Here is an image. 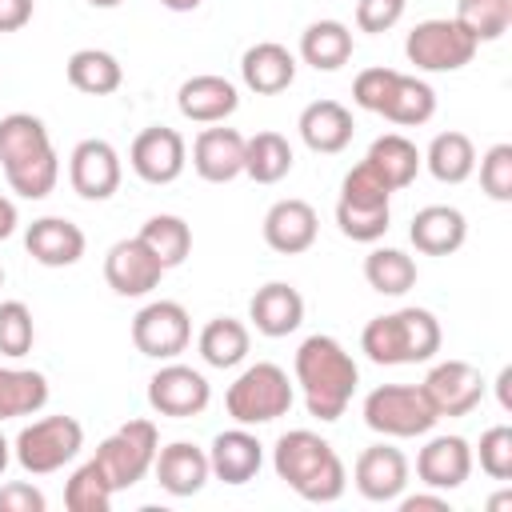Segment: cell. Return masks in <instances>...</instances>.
Listing matches in <instances>:
<instances>
[{
  "label": "cell",
  "instance_id": "obj_1",
  "mask_svg": "<svg viewBox=\"0 0 512 512\" xmlns=\"http://www.w3.org/2000/svg\"><path fill=\"white\" fill-rule=\"evenodd\" d=\"M292 376L300 384V396H304V408L308 416L332 424L348 412L352 404V392L360 384V368L352 360V352L336 340V336H308L300 348H296V360H292Z\"/></svg>",
  "mask_w": 512,
  "mask_h": 512
},
{
  "label": "cell",
  "instance_id": "obj_2",
  "mask_svg": "<svg viewBox=\"0 0 512 512\" xmlns=\"http://www.w3.org/2000/svg\"><path fill=\"white\" fill-rule=\"evenodd\" d=\"M0 168L16 196L44 200L60 180V156L40 116L8 112L0 120Z\"/></svg>",
  "mask_w": 512,
  "mask_h": 512
},
{
  "label": "cell",
  "instance_id": "obj_3",
  "mask_svg": "<svg viewBox=\"0 0 512 512\" xmlns=\"http://www.w3.org/2000/svg\"><path fill=\"white\" fill-rule=\"evenodd\" d=\"M272 468L276 476L308 504H332L344 496L348 488V472H344V460L336 456V448L308 432V428H292L276 440L272 448Z\"/></svg>",
  "mask_w": 512,
  "mask_h": 512
},
{
  "label": "cell",
  "instance_id": "obj_4",
  "mask_svg": "<svg viewBox=\"0 0 512 512\" xmlns=\"http://www.w3.org/2000/svg\"><path fill=\"white\" fill-rule=\"evenodd\" d=\"M440 340V320L428 308H396L364 324L360 352L372 364H424L440 352Z\"/></svg>",
  "mask_w": 512,
  "mask_h": 512
},
{
  "label": "cell",
  "instance_id": "obj_5",
  "mask_svg": "<svg viewBox=\"0 0 512 512\" xmlns=\"http://www.w3.org/2000/svg\"><path fill=\"white\" fill-rule=\"evenodd\" d=\"M296 400V388L288 380V372L272 360H256L248 364L224 392V408L236 424L244 428H256V424H272L280 416H288Z\"/></svg>",
  "mask_w": 512,
  "mask_h": 512
},
{
  "label": "cell",
  "instance_id": "obj_6",
  "mask_svg": "<svg viewBox=\"0 0 512 512\" xmlns=\"http://www.w3.org/2000/svg\"><path fill=\"white\" fill-rule=\"evenodd\" d=\"M360 416L372 432L392 436V440L424 436L440 420L420 384H380V388H372L360 404Z\"/></svg>",
  "mask_w": 512,
  "mask_h": 512
},
{
  "label": "cell",
  "instance_id": "obj_7",
  "mask_svg": "<svg viewBox=\"0 0 512 512\" xmlns=\"http://www.w3.org/2000/svg\"><path fill=\"white\" fill-rule=\"evenodd\" d=\"M80 448H84V424L64 412L24 424L20 436L12 440V456L28 476L60 472L64 464H72L80 456Z\"/></svg>",
  "mask_w": 512,
  "mask_h": 512
},
{
  "label": "cell",
  "instance_id": "obj_8",
  "mask_svg": "<svg viewBox=\"0 0 512 512\" xmlns=\"http://www.w3.org/2000/svg\"><path fill=\"white\" fill-rule=\"evenodd\" d=\"M156 452H160V432H156V424H152V420H128V424H120L112 436L100 440L96 464L104 468L108 484H112L116 492H124V488L140 484V480L152 472Z\"/></svg>",
  "mask_w": 512,
  "mask_h": 512
},
{
  "label": "cell",
  "instance_id": "obj_9",
  "mask_svg": "<svg viewBox=\"0 0 512 512\" xmlns=\"http://www.w3.org/2000/svg\"><path fill=\"white\" fill-rule=\"evenodd\" d=\"M476 40L448 16L436 20H420L408 40H404V56L408 64H416L420 72H460L464 64H472L476 56Z\"/></svg>",
  "mask_w": 512,
  "mask_h": 512
},
{
  "label": "cell",
  "instance_id": "obj_10",
  "mask_svg": "<svg viewBox=\"0 0 512 512\" xmlns=\"http://www.w3.org/2000/svg\"><path fill=\"white\" fill-rule=\"evenodd\" d=\"M192 340V316L176 300H152L132 316V344L140 356L176 360Z\"/></svg>",
  "mask_w": 512,
  "mask_h": 512
},
{
  "label": "cell",
  "instance_id": "obj_11",
  "mask_svg": "<svg viewBox=\"0 0 512 512\" xmlns=\"http://www.w3.org/2000/svg\"><path fill=\"white\" fill-rule=\"evenodd\" d=\"M148 404L160 416L192 420V416H200L212 404V384L204 380V372L172 360L160 372H152V380H148Z\"/></svg>",
  "mask_w": 512,
  "mask_h": 512
},
{
  "label": "cell",
  "instance_id": "obj_12",
  "mask_svg": "<svg viewBox=\"0 0 512 512\" xmlns=\"http://www.w3.org/2000/svg\"><path fill=\"white\" fill-rule=\"evenodd\" d=\"M124 180V164H120V152L108 144V140H80L68 156V184L80 200H112L116 188Z\"/></svg>",
  "mask_w": 512,
  "mask_h": 512
},
{
  "label": "cell",
  "instance_id": "obj_13",
  "mask_svg": "<svg viewBox=\"0 0 512 512\" xmlns=\"http://www.w3.org/2000/svg\"><path fill=\"white\" fill-rule=\"evenodd\" d=\"M128 164L144 184H172V180H180V172L188 164V144L176 128L152 124L132 140Z\"/></svg>",
  "mask_w": 512,
  "mask_h": 512
},
{
  "label": "cell",
  "instance_id": "obj_14",
  "mask_svg": "<svg viewBox=\"0 0 512 512\" xmlns=\"http://www.w3.org/2000/svg\"><path fill=\"white\" fill-rule=\"evenodd\" d=\"M424 396L432 400L436 416H468L484 400V376L468 360H440L424 376Z\"/></svg>",
  "mask_w": 512,
  "mask_h": 512
},
{
  "label": "cell",
  "instance_id": "obj_15",
  "mask_svg": "<svg viewBox=\"0 0 512 512\" xmlns=\"http://www.w3.org/2000/svg\"><path fill=\"white\" fill-rule=\"evenodd\" d=\"M164 272L168 268L148 252V244L140 236L116 240L104 256V280L116 296H148L152 288H160Z\"/></svg>",
  "mask_w": 512,
  "mask_h": 512
},
{
  "label": "cell",
  "instance_id": "obj_16",
  "mask_svg": "<svg viewBox=\"0 0 512 512\" xmlns=\"http://www.w3.org/2000/svg\"><path fill=\"white\" fill-rule=\"evenodd\" d=\"M352 484L364 500L372 504H392L404 496L408 488V456L392 444H368L360 456H356V468H352Z\"/></svg>",
  "mask_w": 512,
  "mask_h": 512
},
{
  "label": "cell",
  "instance_id": "obj_17",
  "mask_svg": "<svg viewBox=\"0 0 512 512\" xmlns=\"http://www.w3.org/2000/svg\"><path fill=\"white\" fill-rule=\"evenodd\" d=\"M316 232H320V216L308 200H276L268 212H264V244L280 256H300L316 244Z\"/></svg>",
  "mask_w": 512,
  "mask_h": 512
},
{
  "label": "cell",
  "instance_id": "obj_18",
  "mask_svg": "<svg viewBox=\"0 0 512 512\" xmlns=\"http://www.w3.org/2000/svg\"><path fill=\"white\" fill-rule=\"evenodd\" d=\"M472 444L464 436H432L416 452V476L432 492H452L472 476Z\"/></svg>",
  "mask_w": 512,
  "mask_h": 512
},
{
  "label": "cell",
  "instance_id": "obj_19",
  "mask_svg": "<svg viewBox=\"0 0 512 512\" xmlns=\"http://www.w3.org/2000/svg\"><path fill=\"white\" fill-rule=\"evenodd\" d=\"M176 108L192 124H224L240 108V92H236L232 80H224L216 72H200V76H188L180 84Z\"/></svg>",
  "mask_w": 512,
  "mask_h": 512
},
{
  "label": "cell",
  "instance_id": "obj_20",
  "mask_svg": "<svg viewBox=\"0 0 512 512\" xmlns=\"http://www.w3.org/2000/svg\"><path fill=\"white\" fill-rule=\"evenodd\" d=\"M24 248L44 268H72L84 256L88 240H84V228L80 224H72L64 216H40V220L28 224Z\"/></svg>",
  "mask_w": 512,
  "mask_h": 512
},
{
  "label": "cell",
  "instance_id": "obj_21",
  "mask_svg": "<svg viewBox=\"0 0 512 512\" xmlns=\"http://www.w3.org/2000/svg\"><path fill=\"white\" fill-rule=\"evenodd\" d=\"M248 320H252V328L260 336L280 340V336H288V332H296L304 324V296L284 280H268L248 300Z\"/></svg>",
  "mask_w": 512,
  "mask_h": 512
},
{
  "label": "cell",
  "instance_id": "obj_22",
  "mask_svg": "<svg viewBox=\"0 0 512 512\" xmlns=\"http://www.w3.org/2000/svg\"><path fill=\"white\" fill-rule=\"evenodd\" d=\"M260 464H264V444L244 424L212 436L208 468H212L216 480H224V484H248L260 472Z\"/></svg>",
  "mask_w": 512,
  "mask_h": 512
},
{
  "label": "cell",
  "instance_id": "obj_23",
  "mask_svg": "<svg viewBox=\"0 0 512 512\" xmlns=\"http://www.w3.org/2000/svg\"><path fill=\"white\" fill-rule=\"evenodd\" d=\"M152 472H156V484H160L168 496H196V492L208 484V476H212L208 452L196 448V444H188V440L164 444V448L156 452V460H152Z\"/></svg>",
  "mask_w": 512,
  "mask_h": 512
},
{
  "label": "cell",
  "instance_id": "obj_24",
  "mask_svg": "<svg viewBox=\"0 0 512 512\" xmlns=\"http://www.w3.org/2000/svg\"><path fill=\"white\" fill-rule=\"evenodd\" d=\"M192 168L208 184H228L244 172V136L236 128H204L192 140Z\"/></svg>",
  "mask_w": 512,
  "mask_h": 512
},
{
  "label": "cell",
  "instance_id": "obj_25",
  "mask_svg": "<svg viewBox=\"0 0 512 512\" xmlns=\"http://www.w3.org/2000/svg\"><path fill=\"white\" fill-rule=\"evenodd\" d=\"M240 80L248 92L256 96H276L284 88H292L296 80V56L276 44V40H260L240 56Z\"/></svg>",
  "mask_w": 512,
  "mask_h": 512
},
{
  "label": "cell",
  "instance_id": "obj_26",
  "mask_svg": "<svg viewBox=\"0 0 512 512\" xmlns=\"http://www.w3.org/2000/svg\"><path fill=\"white\" fill-rule=\"evenodd\" d=\"M296 128H300V140H304L312 152H320V156L344 152V148L352 144V132H356L352 112H348L340 100H312V104L300 112Z\"/></svg>",
  "mask_w": 512,
  "mask_h": 512
},
{
  "label": "cell",
  "instance_id": "obj_27",
  "mask_svg": "<svg viewBox=\"0 0 512 512\" xmlns=\"http://www.w3.org/2000/svg\"><path fill=\"white\" fill-rule=\"evenodd\" d=\"M408 240L416 244V252L424 256H452L464 240H468V220L460 208L452 204H428L412 216L408 224Z\"/></svg>",
  "mask_w": 512,
  "mask_h": 512
},
{
  "label": "cell",
  "instance_id": "obj_28",
  "mask_svg": "<svg viewBox=\"0 0 512 512\" xmlns=\"http://www.w3.org/2000/svg\"><path fill=\"white\" fill-rule=\"evenodd\" d=\"M300 60L316 72H336L352 60V32L340 20H312L300 32Z\"/></svg>",
  "mask_w": 512,
  "mask_h": 512
},
{
  "label": "cell",
  "instance_id": "obj_29",
  "mask_svg": "<svg viewBox=\"0 0 512 512\" xmlns=\"http://www.w3.org/2000/svg\"><path fill=\"white\" fill-rule=\"evenodd\" d=\"M196 348H200V360L208 368H236V364H244V356L252 348V332L236 316H216L200 328Z\"/></svg>",
  "mask_w": 512,
  "mask_h": 512
},
{
  "label": "cell",
  "instance_id": "obj_30",
  "mask_svg": "<svg viewBox=\"0 0 512 512\" xmlns=\"http://www.w3.org/2000/svg\"><path fill=\"white\" fill-rule=\"evenodd\" d=\"M68 72V84L84 96H112L120 84H124V68L112 52L104 48H76L64 64Z\"/></svg>",
  "mask_w": 512,
  "mask_h": 512
},
{
  "label": "cell",
  "instance_id": "obj_31",
  "mask_svg": "<svg viewBox=\"0 0 512 512\" xmlns=\"http://www.w3.org/2000/svg\"><path fill=\"white\" fill-rule=\"evenodd\" d=\"M364 160H368V164L388 180V188H392V192L408 188V184L416 180L420 164H424V160H420V148H416L408 136H400V132H384V136H376Z\"/></svg>",
  "mask_w": 512,
  "mask_h": 512
},
{
  "label": "cell",
  "instance_id": "obj_32",
  "mask_svg": "<svg viewBox=\"0 0 512 512\" xmlns=\"http://www.w3.org/2000/svg\"><path fill=\"white\" fill-rule=\"evenodd\" d=\"M428 164V172L440 180V184H464L472 172H476V144L464 136V132H440L432 136L428 152L420 156Z\"/></svg>",
  "mask_w": 512,
  "mask_h": 512
},
{
  "label": "cell",
  "instance_id": "obj_33",
  "mask_svg": "<svg viewBox=\"0 0 512 512\" xmlns=\"http://www.w3.org/2000/svg\"><path fill=\"white\" fill-rule=\"evenodd\" d=\"M380 116L392 120V124H400V128H420V124H428V120L436 116V92H432V84L420 80V76L400 72Z\"/></svg>",
  "mask_w": 512,
  "mask_h": 512
},
{
  "label": "cell",
  "instance_id": "obj_34",
  "mask_svg": "<svg viewBox=\"0 0 512 512\" xmlns=\"http://www.w3.org/2000/svg\"><path fill=\"white\" fill-rule=\"evenodd\" d=\"M136 236L148 244V252H152L164 268H180V264L188 260V252H192V228H188L184 216H172V212L148 216Z\"/></svg>",
  "mask_w": 512,
  "mask_h": 512
},
{
  "label": "cell",
  "instance_id": "obj_35",
  "mask_svg": "<svg viewBox=\"0 0 512 512\" xmlns=\"http://www.w3.org/2000/svg\"><path fill=\"white\" fill-rule=\"evenodd\" d=\"M48 404V380L36 368H0V420L32 416Z\"/></svg>",
  "mask_w": 512,
  "mask_h": 512
},
{
  "label": "cell",
  "instance_id": "obj_36",
  "mask_svg": "<svg viewBox=\"0 0 512 512\" xmlns=\"http://www.w3.org/2000/svg\"><path fill=\"white\" fill-rule=\"evenodd\" d=\"M292 172V144L280 132H256L244 140V176L256 184H280Z\"/></svg>",
  "mask_w": 512,
  "mask_h": 512
},
{
  "label": "cell",
  "instance_id": "obj_37",
  "mask_svg": "<svg viewBox=\"0 0 512 512\" xmlns=\"http://www.w3.org/2000/svg\"><path fill=\"white\" fill-rule=\"evenodd\" d=\"M364 280L380 296H404L416 284V260L400 248H372L364 256Z\"/></svg>",
  "mask_w": 512,
  "mask_h": 512
},
{
  "label": "cell",
  "instance_id": "obj_38",
  "mask_svg": "<svg viewBox=\"0 0 512 512\" xmlns=\"http://www.w3.org/2000/svg\"><path fill=\"white\" fill-rule=\"evenodd\" d=\"M112 496H116V488L108 484V476L96 464V456L84 460L68 476V484H64V508L68 512H108L112 508Z\"/></svg>",
  "mask_w": 512,
  "mask_h": 512
},
{
  "label": "cell",
  "instance_id": "obj_39",
  "mask_svg": "<svg viewBox=\"0 0 512 512\" xmlns=\"http://www.w3.org/2000/svg\"><path fill=\"white\" fill-rule=\"evenodd\" d=\"M476 44L500 40L512 28V0H456L452 16Z\"/></svg>",
  "mask_w": 512,
  "mask_h": 512
},
{
  "label": "cell",
  "instance_id": "obj_40",
  "mask_svg": "<svg viewBox=\"0 0 512 512\" xmlns=\"http://www.w3.org/2000/svg\"><path fill=\"white\" fill-rule=\"evenodd\" d=\"M336 224L348 240L356 244H376L388 224H392V208L388 204H348V200H336Z\"/></svg>",
  "mask_w": 512,
  "mask_h": 512
},
{
  "label": "cell",
  "instance_id": "obj_41",
  "mask_svg": "<svg viewBox=\"0 0 512 512\" xmlns=\"http://www.w3.org/2000/svg\"><path fill=\"white\" fill-rule=\"evenodd\" d=\"M32 340H36V324H32L28 304L24 300H4L0 304V356H8V360L28 356Z\"/></svg>",
  "mask_w": 512,
  "mask_h": 512
},
{
  "label": "cell",
  "instance_id": "obj_42",
  "mask_svg": "<svg viewBox=\"0 0 512 512\" xmlns=\"http://www.w3.org/2000/svg\"><path fill=\"white\" fill-rule=\"evenodd\" d=\"M340 200H348V204H388L392 188L368 160H360L356 168H348V176L340 184Z\"/></svg>",
  "mask_w": 512,
  "mask_h": 512
},
{
  "label": "cell",
  "instance_id": "obj_43",
  "mask_svg": "<svg viewBox=\"0 0 512 512\" xmlns=\"http://www.w3.org/2000/svg\"><path fill=\"white\" fill-rule=\"evenodd\" d=\"M480 188L500 204L512 200V144H492L480 156Z\"/></svg>",
  "mask_w": 512,
  "mask_h": 512
},
{
  "label": "cell",
  "instance_id": "obj_44",
  "mask_svg": "<svg viewBox=\"0 0 512 512\" xmlns=\"http://www.w3.org/2000/svg\"><path fill=\"white\" fill-rule=\"evenodd\" d=\"M480 468L492 480H512V428L508 424H492L480 436Z\"/></svg>",
  "mask_w": 512,
  "mask_h": 512
},
{
  "label": "cell",
  "instance_id": "obj_45",
  "mask_svg": "<svg viewBox=\"0 0 512 512\" xmlns=\"http://www.w3.org/2000/svg\"><path fill=\"white\" fill-rule=\"evenodd\" d=\"M396 68H364L356 80H352V100L364 108V112H384L388 96H392V84H396Z\"/></svg>",
  "mask_w": 512,
  "mask_h": 512
},
{
  "label": "cell",
  "instance_id": "obj_46",
  "mask_svg": "<svg viewBox=\"0 0 512 512\" xmlns=\"http://www.w3.org/2000/svg\"><path fill=\"white\" fill-rule=\"evenodd\" d=\"M404 8H408V0H356V28L380 36L400 24Z\"/></svg>",
  "mask_w": 512,
  "mask_h": 512
},
{
  "label": "cell",
  "instance_id": "obj_47",
  "mask_svg": "<svg viewBox=\"0 0 512 512\" xmlns=\"http://www.w3.org/2000/svg\"><path fill=\"white\" fill-rule=\"evenodd\" d=\"M44 508H48L44 492L24 480H12L0 488V512H44Z\"/></svg>",
  "mask_w": 512,
  "mask_h": 512
},
{
  "label": "cell",
  "instance_id": "obj_48",
  "mask_svg": "<svg viewBox=\"0 0 512 512\" xmlns=\"http://www.w3.org/2000/svg\"><path fill=\"white\" fill-rule=\"evenodd\" d=\"M32 0H0V32H20L32 20Z\"/></svg>",
  "mask_w": 512,
  "mask_h": 512
},
{
  "label": "cell",
  "instance_id": "obj_49",
  "mask_svg": "<svg viewBox=\"0 0 512 512\" xmlns=\"http://www.w3.org/2000/svg\"><path fill=\"white\" fill-rule=\"evenodd\" d=\"M448 512V500L440 492H416V496H400V512Z\"/></svg>",
  "mask_w": 512,
  "mask_h": 512
},
{
  "label": "cell",
  "instance_id": "obj_50",
  "mask_svg": "<svg viewBox=\"0 0 512 512\" xmlns=\"http://www.w3.org/2000/svg\"><path fill=\"white\" fill-rule=\"evenodd\" d=\"M16 224H20V220H16V204H12L8 196H0V240H8V236L16 232Z\"/></svg>",
  "mask_w": 512,
  "mask_h": 512
},
{
  "label": "cell",
  "instance_id": "obj_51",
  "mask_svg": "<svg viewBox=\"0 0 512 512\" xmlns=\"http://www.w3.org/2000/svg\"><path fill=\"white\" fill-rule=\"evenodd\" d=\"M508 384H512V368H500V376H496V388H500V408H504V412L512 408V396H508Z\"/></svg>",
  "mask_w": 512,
  "mask_h": 512
},
{
  "label": "cell",
  "instance_id": "obj_52",
  "mask_svg": "<svg viewBox=\"0 0 512 512\" xmlns=\"http://www.w3.org/2000/svg\"><path fill=\"white\" fill-rule=\"evenodd\" d=\"M160 4H164L168 12H196L204 0H160Z\"/></svg>",
  "mask_w": 512,
  "mask_h": 512
},
{
  "label": "cell",
  "instance_id": "obj_53",
  "mask_svg": "<svg viewBox=\"0 0 512 512\" xmlns=\"http://www.w3.org/2000/svg\"><path fill=\"white\" fill-rule=\"evenodd\" d=\"M8 460H12V444L0 436V476H4V468H8Z\"/></svg>",
  "mask_w": 512,
  "mask_h": 512
},
{
  "label": "cell",
  "instance_id": "obj_54",
  "mask_svg": "<svg viewBox=\"0 0 512 512\" xmlns=\"http://www.w3.org/2000/svg\"><path fill=\"white\" fill-rule=\"evenodd\" d=\"M508 504H512V496H508V492H500V496H496L488 508H508Z\"/></svg>",
  "mask_w": 512,
  "mask_h": 512
},
{
  "label": "cell",
  "instance_id": "obj_55",
  "mask_svg": "<svg viewBox=\"0 0 512 512\" xmlns=\"http://www.w3.org/2000/svg\"><path fill=\"white\" fill-rule=\"evenodd\" d=\"M92 8H116V4H124V0H88Z\"/></svg>",
  "mask_w": 512,
  "mask_h": 512
},
{
  "label": "cell",
  "instance_id": "obj_56",
  "mask_svg": "<svg viewBox=\"0 0 512 512\" xmlns=\"http://www.w3.org/2000/svg\"><path fill=\"white\" fill-rule=\"evenodd\" d=\"M0 288H4V268H0Z\"/></svg>",
  "mask_w": 512,
  "mask_h": 512
}]
</instances>
